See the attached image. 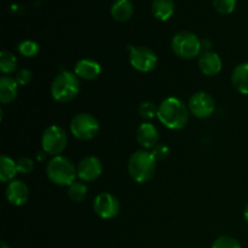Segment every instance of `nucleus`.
Masks as SVG:
<instances>
[{
    "label": "nucleus",
    "mask_w": 248,
    "mask_h": 248,
    "mask_svg": "<svg viewBox=\"0 0 248 248\" xmlns=\"http://www.w3.org/2000/svg\"><path fill=\"white\" fill-rule=\"evenodd\" d=\"M157 119L170 130H182L189 120V108L177 97H167L157 107Z\"/></svg>",
    "instance_id": "1"
},
{
    "label": "nucleus",
    "mask_w": 248,
    "mask_h": 248,
    "mask_svg": "<svg viewBox=\"0 0 248 248\" xmlns=\"http://www.w3.org/2000/svg\"><path fill=\"white\" fill-rule=\"evenodd\" d=\"M131 178L137 183H145L154 177L156 170V159L153 153L138 150L131 155L127 164Z\"/></svg>",
    "instance_id": "2"
},
{
    "label": "nucleus",
    "mask_w": 248,
    "mask_h": 248,
    "mask_svg": "<svg viewBox=\"0 0 248 248\" xmlns=\"http://www.w3.org/2000/svg\"><path fill=\"white\" fill-rule=\"evenodd\" d=\"M46 176L56 186H69L75 182L78 169L69 159L57 155L48 161L46 166Z\"/></svg>",
    "instance_id": "3"
},
{
    "label": "nucleus",
    "mask_w": 248,
    "mask_h": 248,
    "mask_svg": "<svg viewBox=\"0 0 248 248\" xmlns=\"http://www.w3.org/2000/svg\"><path fill=\"white\" fill-rule=\"evenodd\" d=\"M80 91L79 78L72 72H62L51 84V96L60 103H67L74 99Z\"/></svg>",
    "instance_id": "4"
},
{
    "label": "nucleus",
    "mask_w": 248,
    "mask_h": 248,
    "mask_svg": "<svg viewBox=\"0 0 248 248\" xmlns=\"http://www.w3.org/2000/svg\"><path fill=\"white\" fill-rule=\"evenodd\" d=\"M172 50L174 55L183 60H193L200 55L202 43L195 34L190 31H179L172 39Z\"/></svg>",
    "instance_id": "5"
},
{
    "label": "nucleus",
    "mask_w": 248,
    "mask_h": 248,
    "mask_svg": "<svg viewBox=\"0 0 248 248\" xmlns=\"http://www.w3.org/2000/svg\"><path fill=\"white\" fill-rule=\"evenodd\" d=\"M70 132L78 140H90L98 135L99 123L91 114H77L70 121Z\"/></svg>",
    "instance_id": "6"
},
{
    "label": "nucleus",
    "mask_w": 248,
    "mask_h": 248,
    "mask_svg": "<svg viewBox=\"0 0 248 248\" xmlns=\"http://www.w3.org/2000/svg\"><path fill=\"white\" fill-rule=\"evenodd\" d=\"M68 137L65 131L57 125H51L41 136V147L47 155L57 156L67 148Z\"/></svg>",
    "instance_id": "7"
},
{
    "label": "nucleus",
    "mask_w": 248,
    "mask_h": 248,
    "mask_svg": "<svg viewBox=\"0 0 248 248\" xmlns=\"http://www.w3.org/2000/svg\"><path fill=\"white\" fill-rule=\"evenodd\" d=\"M130 63L138 72H152L157 64V56L154 51L145 46H131Z\"/></svg>",
    "instance_id": "8"
},
{
    "label": "nucleus",
    "mask_w": 248,
    "mask_h": 248,
    "mask_svg": "<svg viewBox=\"0 0 248 248\" xmlns=\"http://www.w3.org/2000/svg\"><path fill=\"white\" fill-rule=\"evenodd\" d=\"M189 111L199 119H206L215 111V99L207 92H196L190 97L188 103Z\"/></svg>",
    "instance_id": "9"
},
{
    "label": "nucleus",
    "mask_w": 248,
    "mask_h": 248,
    "mask_svg": "<svg viewBox=\"0 0 248 248\" xmlns=\"http://www.w3.org/2000/svg\"><path fill=\"white\" fill-rule=\"evenodd\" d=\"M93 211L103 219H111L119 215L120 203L113 194L101 193L94 198Z\"/></svg>",
    "instance_id": "10"
},
{
    "label": "nucleus",
    "mask_w": 248,
    "mask_h": 248,
    "mask_svg": "<svg viewBox=\"0 0 248 248\" xmlns=\"http://www.w3.org/2000/svg\"><path fill=\"white\" fill-rule=\"evenodd\" d=\"M103 171V166L98 157L86 156L80 161L78 166V177L82 182L96 181Z\"/></svg>",
    "instance_id": "11"
},
{
    "label": "nucleus",
    "mask_w": 248,
    "mask_h": 248,
    "mask_svg": "<svg viewBox=\"0 0 248 248\" xmlns=\"http://www.w3.org/2000/svg\"><path fill=\"white\" fill-rule=\"evenodd\" d=\"M5 196L11 205L22 206L28 200L29 189L23 181H12L7 184Z\"/></svg>",
    "instance_id": "12"
},
{
    "label": "nucleus",
    "mask_w": 248,
    "mask_h": 248,
    "mask_svg": "<svg viewBox=\"0 0 248 248\" xmlns=\"http://www.w3.org/2000/svg\"><path fill=\"white\" fill-rule=\"evenodd\" d=\"M138 144L144 149H154L159 142V132L153 124L144 123L137 128L136 133Z\"/></svg>",
    "instance_id": "13"
},
{
    "label": "nucleus",
    "mask_w": 248,
    "mask_h": 248,
    "mask_svg": "<svg viewBox=\"0 0 248 248\" xmlns=\"http://www.w3.org/2000/svg\"><path fill=\"white\" fill-rule=\"evenodd\" d=\"M199 68L206 77H215L222 70V60L218 53L207 51L201 53L199 57Z\"/></svg>",
    "instance_id": "14"
},
{
    "label": "nucleus",
    "mask_w": 248,
    "mask_h": 248,
    "mask_svg": "<svg viewBox=\"0 0 248 248\" xmlns=\"http://www.w3.org/2000/svg\"><path fill=\"white\" fill-rule=\"evenodd\" d=\"M102 72L101 64L97 61L84 58L78 61L74 67V74L84 80H94L99 77Z\"/></svg>",
    "instance_id": "15"
},
{
    "label": "nucleus",
    "mask_w": 248,
    "mask_h": 248,
    "mask_svg": "<svg viewBox=\"0 0 248 248\" xmlns=\"http://www.w3.org/2000/svg\"><path fill=\"white\" fill-rule=\"evenodd\" d=\"M232 82L239 93L248 94V63H240L232 73Z\"/></svg>",
    "instance_id": "16"
},
{
    "label": "nucleus",
    "mask_w": 248,
    "mask_h": 248,
    "mask_svg": "<svg viewBox=\"0 0 248 248\" xmlns=\"http://www.w3.org/2000/svg\"><path fill=\"white\" fill-rule=\"evenodd\" d=\"M17 91H18V84L14 78L7 75L0 78V102L2 104L11 103L17 97Z\"/></svg>",
    "instance_id": "17"
},
{
    "label": "nucleus",
    "mask_w": 248,
    "mask_h": 248,
    "mask_svg": "<svg viewBox=\"0 0 248 248\" xmlns=\"http://www.w3.org/2000/svg\"><path fill=\"white\" fill-rule=\"evenodd\" d=\"M110 14L118 22H126L132 17L133 4L131 0H115L111 5Z\"/></svg>",
    "instance_id": "18"
},
{
    "label": "nucleus",
    "mask_w": 248,
    "mask_h": 248,
    "mask_svg": "<svg viewBox=\"0 0 248 248\" xmlns=\"http://www.w3.org/2000/svg\"><path fill=\"white\" fill-rule=\"evenodd\" d=\"M152 12L159 21H167L174 14L173 0H153Z\"/></svg>",
    "instance_id": "19"
},
{
    "label": "nucleus",
    "mask_w": 248,
    "mask_h": 248,
    "mask_svg": "<svg viewBox=\"0 0 248 248\" xmlns=\"http://www.w3.org/2000/svg\"><path fill=\"white\" fill-rule=\"evenodd\" d=\"M17 172L18 171H17L16 161L6 155H1L0 156V181L2 183L10 182L15 178Z\"/></svg>",
    "instance_id": "20"
},
{
    "label": "nucleus",
    "mask_w": 248,
    "mask_h": 248,
    "mask_svg": "<svg viewBox=\"0 0 248 248\" xmlns=\"http://www.w3.org/2000/svg\"><path fill=\"white\" fill-rule=\"evenodd\" d=\"M87 191H89V189H87L86 184L82 183V182L75 181L74 183L68 186L67 194L68 198L72 201H74V202H81V201H84L86 199Z\"/></svg>",
    "instance_id": "21"
},
{
    "label": "nucleus",
    "mask_w": 248,
    "mask_h": 248,
    "mask_svg": "<svg viewBox=\"0 0 248 248\" xmlns=\"http://www.w3.org/2000/svg\"><path fill=\"white\" fill-rule=\"evenodd\" d=\"M17 69V58L10 51H1L0 52V70L4 74H10Z\"/></svg>",
    "instance_id": "22"
},
{
    "label": "nucleus",
    "mask_w": 248,
    "mask_h": 248,
    "mask_svg": "<svg viewBox=\"0 0 248 248\" xmlns=\"http://www.w3.org/2000/svg\"><path fill=\"white\" fill-rule=\"evenodd\" d=\"M39 50H40V47H39L38 44L33 40H23L22 43L18 44L19 53H21L22 56H24V57H34V56L38 55Z\"/></svg>",
    "instance_id": "23"
},
{
    "label": "nucleus",
    "mask_w": 248,
    "mask_h": 248,
    "mask_svg": "<svg viewBox=\"0 0 248 248\" xmlns=\"http://www.w3.org/2000/svg\"><path fill=\"white\" fill-rule=\"evenodd\" d=\"M138 113L145 120H150V119L157 116V107L155 106L153 102H142L138 108Z\"/></svg>",
    "instance_id": "24"
},
{
    "label": "nucleus",
    "mask_w": 248,
    "mask_h": 248,
    "mask_svg": "<svg viewBox=\"0 0 248 248\" xmlns=\"http://www.w3.org/2000/svg\"><path fill=\"white\" fill-rule=\"evenodd\" d=\"M216 11L222 15H229L236 7V0H213Z\"/></svg>",
    "instance_id": "25"
},
{
    "label": "nucleus",
    "mask_w": 248,
    "mask_h": 248,
    "mask_svg": "<svg viewBox=\"0 0 248 248\" xmlns=\"http://www.w3.org/2000/svg\"><path fill=\"white\" fill-rule=\"evenodd\" d=\"M212 248H241V245L232 236H220L213 242Z\"/></svg>",
    "instance_id": "26"
},
{
    "label": "nucleus",
    "mask_w": 248,
    "mask_h": 248,
    "mask_svg": "<svg viewBox=\"0 0 248 248\" xmlns=\"http://www.w3.org/2000/svg\"><path fill=\"white\" fill-rule=\"evenodd\" d=\"M17 171L22 174H29L34 170V162L31 157L22 156L16 161Z\"/></svg>",
    "instance_id": "27"
},
{
    "label": "nucleus",
    "mask_w": 248,
    "mask_h": 248,
    "mask_svg": "<svg viewBox=\"0 0 248 248\" xmlns=\"http://www.w3.org/2000/svg\"><path fill=\"white\" fill-rule=\"evenodd\" d=\"M15 80L18 84V86H26L31 81V72L28 69H19L16 73Z\"/></svg>",
    "instance_id": "28"
},
{
    "label": "nucleus",
    "mask_w": 248,
    "mask_h": 248,
    "mask_svg": "<svg viewBox=\"0 0 248 248\" xmlns=\"http://www.w3.org/2000/svg\"><path fill=\"white\" fill-rule=\"evenodd\" d=\"M153 155L156 160H165L170 155V148L166 144H157L153 149Z\"/></svg>",
    "instance_id": "29"
},
{
    "label": "nucleus",
    "mask_w": 248,
    "mask_h": 248,
    "mask_svg": "<svg viewBox=\"0 0 248 248\" xmlns=\"http://www.w3.org/2000/svg\"><path fill=\"white\" fill-rule=\"evenodd\" d=\"M46 157H47V154H46L45 152H39L38 154H36V160H38L39 162H43V161H45L46 160Z\"/></svg>",
    "instance_id": "30"
},
{
    "label": "nucleus",
    "mask_w": 248,
    "mask_h": 248,
    "mask_svg": "<svg viewBox=\"0 0 248 248\" xmlns=\"http://www.w3.org/2000/svg\"><path fill=\"white\" fill-rule=\"evenodd\" d=\"M244 216H245V219H246V222L248 223V203H247L246 208H245V213H244Z\"/></svg>",
    "instance_id": "31"
},
{
    "label": "nucleus",
    "mask_w": 248,
    "mask_h": 248,
    "mask_svg": "<svg viewBox=\"0 0 248 248\" xmlns=\"http://www.w3.org/2000/svg\"><path fill=\"white\" fill-rule=\"evenodd\" d=\"M0 248H9V247H7V245L5 244V242H1V244H0Z\"/></svg>",
    "instance_id": "32"
}]
</instances>
